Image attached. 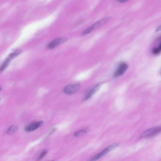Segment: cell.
Segmentation results:
<instances>
[{
	"label": "cell",
	"mask_w": 161,
	"mask_h": 161,
	"mask_svg": "<svg viewBox=\"0 0 161 161\" xmlns=\"http://www.w3.org/2000/svg\"><path fill=\"white\" fill-rule=\"evenodd\" d=\"M128 68V65L125 62L121 63L114 75V77H117L123 75Z\"/></svg>",
	"instance_id": "cell-4"
},
{
	"label": "cell",
	"mask_w": 161,
	"mask_h": 161,
	"mask_svg": "<svg viewBox=\"0 0 161 161\" xmlns=\"http://www.w3.org/2000/svg\"><path fill=\"white\" fill-rule=\"evenodd\" d=\"M161 48L160 43L158 47L155 48L152 50V52L153 54L158 55L161 52Z\"/></svg>",
	"instance_id": "cell-12"
},
{
	"label": "cell",
	"mask_w": 161,
	"mask_h": 161,
	"mask_svg": "<svg viewBox=\"0 0 161 161\" xmlns=\"http://www.w3.org/2000/svg\"><path fill=\"white\" fill-rule=\"evenodd\" d=\"M95 27L94 25L93 24L91 26H90L87 29H86L82 33V35H87L90 33H91L94 29H95Z\"/></svg>",
	"instance_id": "cell-11"
},
{
	"label": "cell",
	"mask_w": 161,
	"mask_h": 161,
	"mask_svg": "<svg viewBox=\"0 0 161 161\" xmlns=\"http://www.w3.org/2000/svg\"><path fill=\"white\" fill-rule=\"evenodd\" d=\"M100 84H97L90 90L88 95H86L84 98V100H87L89 99L93 96V94L96 93L98 91V90L99 89L101 85Z\"/></svg>",
	"instance_id": "cell-8"
},
{
	"label": "cell",
	"mask_w": 161,
	"mask_h": 161,
	"mask_svg": "<svg viewBox=\"0 0 161 161\" xmlns=\"http://www.w3.org/2000/svg\"><path fill=\"white\" fill-rule=\"evenodd\" d=\"M128 1V0H118V1L119 2L121 3L125 2Z\"/></svg>",
	"instance_id": "cell-14"
},
{
	"label": "cell",
	"mask_w": 161,
	"mask_h": 161,
	"mask_svg": "<svg viewBox=\"0 0 161 161\" xmlns=\"http://www.w3.org/2000/svg\"><path fill=\"white\" fill-rule=\"evenodd\" d=\"M161 128L160 127H156L149 129L145 131L141 135L139 139L144 138H150L158 135L160 132Z\"/></svg>",
	"instance_id": "cell-1"
},
{
	"label": "cell",
	"mask_w": 161,
	"mask_h": 161,
	"mask_svg": "<svg viewBox=\"0 0 161 161\" xmlns=\"http://www.w3.org/2000/svg\"><path fill=\"white\" fill-rule=\"evenodd\" d=\"M10 54L8 57L4 61L3 64L0 67V72H2L8 66L11 61L15 58L14 57Z\"/></svg>",
	"instance_id": "cell-7"
},
{
	"label": "cell",
	"mask_w": 161,
	"mask_h": 161,
	"mask_svg": "<svg viewBox=\"0 0 161 161\" xmlns=\"http://www.w3.org/2000/svg\"><path fill=\"white\" fill-rule=\"evenodd\" d=\"M1 100V98H0V100Z\"/></svg>",
	"instance_id": "cell-17"
},
{
	"label": "cell",
	"mask_w": 161,
	"mask_h": 161,
	"mask_svg": "<svg viewBox=\"0 0 161 161\" xmlns=\"http://www.w3.org/2000/svg\"><path fill=\"white\" fill-rule=\"evenodd\" d=\"M68 40L67 38L64 37L56 39L49 43L48 46V48L51 49L54 48L59 45L65 42Z\"/></svg>",
	"instance_id": "cell-5"
},
{
	"label": "cell",
	"mask_w": 161,
	"mask_h": 161,
	"mask_svg": "<svg viewBox=\"0 0 161 161\" xmlns=\"http://www.w3.org/2000/svg\"><path fill=\"white\" fill-rule=\"evenodd\" d=\"M119 144H114L109 145L107 148H106L104 150L98 154L93 158L91 160L95 161L100 159L103 156H104L110 151H111L113 149L118 147Z\"/></svg>",
	"instance_id": "cell-2"
},
{
	"label": "cell",
	"mask_w": 161,
	"mask_h": 161,
	"mask_svg": "<svg viewBox=\"0 0 161 161\" xmlns=\"http://www.w3.org/2000/svg\"><path fill=\"white\" fill-rule=\"evenodd\" d=\"M47 153V151H43L40 154V156L38 157V160H40L42 158H44L45 156L46 155Z\"/></svg>",
	"instance_id": "cell-13"
},
{
	"label": "cell",
	"mask_w": 161,
	"mask_h": 161,
	"mask_svg": "<svg viewBox=\"0 0 161 161\" xmlns=\"http://www.w3.org/2000/svg\"><path fill=\"white\" fill-rule=\"evenodd\" d=\"M160 29H161V27H160V26H159L158 27V29H157L156 30V32H159V31H160Z\"/></svg>",
	"instance_id": "cell-15"
},
{
	"label": "cell",
	"mask_w": 161,
	"mask_h": 161,
	"mask_svg": "<svg viewBox=\"0 0 161 161\" xmlns=\"http://www.w3.org/2000/svg\"><path fill=\"white\" fill-rule=\"evenodd\" d=\"M89 131V130L88 128L81 130L78 131L75 133L74 135L76 137H80L86 134Z\"/></svg>",
	"instance_id": "cell-10"
},
{
	"label": "cell",
	"mask_w": 161,
	"mask_h": 161,
	"mask_svg": "<svg viewBox=\"0 0 161 161\" xmlns=\"http://www.w3.org/2000/svg\"><path fill=\"white\" fill-rule=\"evenodd\" d=\"M44 123L43 121L38 122H34L30 124L26 127L25 130L27 132H31L34 131L41 127Z\"/></svg>",
	"instance_id": "cell-6"
},
{
	"label": "cell",
	"mask_w": 161,
	"mask_h": 161,
	"mask_svg": "<svg viewBox=\"0 0 161 161\" xmlns=\"http://www.w3.org/2000/svg\"><path fill=\"white\" fill-rule=\"evenodd\" d=\"M80 87V85L79 84H70L66 86L64 89L63 92L66 95H72L79 91Z\"/></svg>",
	"instance_id": "cell-3"
},
{
	"label": "cell",
	"mask_w": 161,
	"mask_h": 161,
	"mask_svg": "<svg viewBox=\"0 0 161 161\" xmlns=\"http://www.w3.org/2000/svg\"><path fill=\"white\" fill-rule=\"evenodd\" d=\"M18 128L15 125H13L10 127L7 131L8 134L10 135H13L16 132Z\"/></svg>",
	"instance_id": "cell-9"
},
{
	"label": "cell",
	"mask_w": 161,
	"mask_h": 161,
	"mask_svg": "<svg viewBox=\"0 0 161 161\" xmlns=\"http://www.w3.org/2000/svg\"><path fill=\"white\" fill-rule=\"evenodd\" d=\"M1 90L2 88L1 87H0V91H1Z\"/></svg>",
	"instance_id": "cell-16"
}]
</instances>
